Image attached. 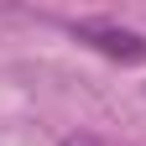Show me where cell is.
I'll list each match as a JSON object with an SVG mask.
<instances>
[{
    "mask_svg": "<svg viewBox=\"0 0 146 146\" xmlns=\"http://www.w3.org/2000/svg\"><path fill=\"white\" fill-rule=\"evenodd\" d=\"M73 36L89 42L94 52H104L110 63H146V36L115 21H73Z\"/></svg>",
    "mask_w": 146,
    "mask_h": 146,
    "instance_id": "obj_1",
    "label": "cell"
},
{
    "mask_svg": "<svg viewBox=\"0 0 146 146\" xmlns=\"http://www.w3.org/2000/svg\"><path fill=\"white\" fill-rule=\"evenodd\" d=\"M63 146H99V141H94V136H68Z\"/></svg>",
    "mask_w": 146,
    "mask_h": 146,
    "instance_id": "obj_2",
    "label": "cell"
}]
</instances>
